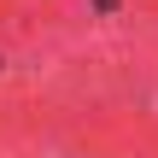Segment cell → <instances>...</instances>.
Masks as SVG:
<instances>
[{"instance_id":"obj_1","label":"cell","mask_w":158,"mask_h":158,"mask_svg":"<svg viewBox=\"0 0 158 158\" xmlns=\"http://www.w3.org/2000/svg\"><path fill=\"white\" fill-rule=\"evenodd\" d=\"M94 12H117V0H94Z\"/></svg>"}]
</instances>
